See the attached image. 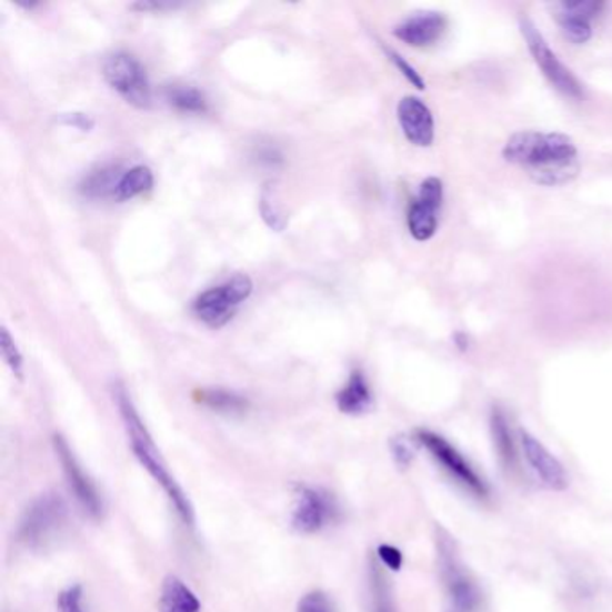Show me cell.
I'll use <instances>...</instances> for the list:
<instances>
[{
    "mask_svg": "<svg viewBox=\"0 0 612 612\" xmlns=\"http://www.w3.org/2000/svg\"><path fill=\"white\" fill-rule=\"evenodd\" d=\"M160 612H201L200 600L178 576H165L160 589Z\"/></svg>",
    "mask_w": 612,
    "mask_h": 612,
    "instance_id": "17",
    "label": "cell"
},
{
    "mask_svg": "<svg viewBox=\"0 0 612 612\" xmlns=\"http://www.w3.org/2000/svg\"><path fill=\"white\" fill-rule=\"evenodd\" d=\"M444 201V183L437 177L425 178L419 194L408 209V230L417 241H430L439 229V214Z\"/></svg>",
    "mask_w": 612,
    "mask_h": 612,
    "instance_id": "9",
    "label": "cell"
},
{
    "mask_svg": "<svg viewBox=\"0 0 612 612\" xmlns=\"http://www.w3.org/2000/svg\"><path fill=\"white\" fill-rule=\"evenodd\" d=\"M121 177L122 174H119V168H116V165H104V168L96 169L81 180L80 192L83 197L92 198V200L113 198Z\"/></svg>",
    "mask_w": 612,
    "mask_h": 612,
    "instance_id": "20",
    "label": "cell"
},
{
    "mask_svg": "<svg viewBox=\"0 0 612 612\" xmlns=\"http://www.w3.org/2000/svg\"><path fill=\"white\" fill-rule=\"evenodd\" d=\"M81 599H83V591L80 585L67 588L58 596V612H83Z\"/></svg>",
    "mask_w": 612,
    "mask_h": 612,
    "instance_id": "28",
    "label": "cell"
},
{
    "mask_svg": "<svg viewBox=\"0 0 612 612\" xmlns=\"http://www.w3.org/2000/svg\"><path fill=\"white\" fill-rule=\"evenodd\" d=\"M259 211H261L262 220L275 232H282L288 227V218L282 212L279 200H277L275 183L267 182L259 198Z\"/></svg>",
    "mask_w": 612,
    "mask_h": 612,
    "instance_id": "24",
    "label": "cell"
},
{
    "mask_svg": "<svg viewBox=\"0 0 612 612\" xmlns=\"http://www.w3.org/2000/svg\"><path fill=\"white\" fill-rule=\"evenodd\" d=\"M67 521L66 501L58 494H43L34 500L20 519L17 539L24 546L42 548L57 538Z\"/></svg>",
    "mask_w": 612,
    "mask_h": 612,
    "instance_id": "5",
    "label": "cell"
},
{
    "mask_svg": "<svg viewBox=\"0 0 612 612\" xmlns=\"http://www.w3.org/2000/svg\"><path fill=\"white\" fill-rule=\"evenodd\" d=\"M57 121L63 127H72L80 131H92L96 127L94 118L83 112L60 113Z\"/></svg>",
    "mask_w": 612,
    "mask_h": 612,
    "instance_id": "30",
    "label": "cell"
},
{
    "mask_svg": "<svg viewBox=\"0 0 612 612\" xmlns=\"http://www.w3.org/2000/svg\"><path fill=\"white\" fill-rule=\"evenodd\" d=\"M297 612H332V605L325 594L313 591L300 600Z\"/></svg>",
    "mask_w": 612,
    "mask_h": 612,
    "instance_id": "29",
    "label": "cell"
},
{
    "mask_svg": "<svg viewBox=\"0 0 612 612\" xmlns=\"http://www.w3.org/2000/svg\"><path fill=\"white\" fill-rule=\"evenodd\" d=\"M519 29H521L524 42L529 46L530 54H532L535 66L541 69L542 76H544L561 94H564L565 98L576 99V101L584 98L582 83H580V81L576 80V76L559 60L555 52L550 49L546 38L542 37L538 26L533 24L529 17H521V20H519Z\"/></svg>",
    "mask_w": 612,
    "mask_h": 612,
    "instance_id": "6",
    "label": "cell"
},
{
    "mask_svg": "<svg viewBox=\"0 0 612 612\" xmlns=\"http://www.w3.org/2000/svg\"><path fill=\"white\" fill-rule=\"evenodd\" d=\"M398 119L408 142L417 148H430L435 141V119L422 99L415 96L402 98L398 104Z\"/></svg>",
    "mask_w": 612,
    "mask_h": 612,
    "instance_id": "13",
    "label": "cell"
},
{
    "mask_svg": "<svg viewBox=\"0 0 612 612\" xmlns=\"http://www.w3.org/2000/svg\"><path fill=\"white\" fill-rule=\"evenodd\" d=\"M337 514L332 501L325 492L313 486H297V505H294L291 524L300 533H317L332 521Z\"/></svg>",
    "mask_w": 612,
    "mask_h": 612,
    "instance_id": "11",
    "label": "cell"
},
{
    "mask_svg": "<svg viewBox=\"0 0 612 612\" xmlns=\"http://www.w3.org/2000/svg\"><path fill=\"white\" fill-rule=\"evenodd\" d=\"M445 29H448L445 14L439 11H422L402 20L401 24L393 29V34L412 48H430L439 42Z\"/></svg>",
    "mask_w": 612,
    "mask_h": 612,
    "instance_id": "14",
    "label": "cell"
},
{
    "mask_svg": "<svg viewBox=\"0 0 612 612\" xmlns=\"http://www.w3.org/2000/svg\"><path fill=\"white\" fill-rule=\"evenodd\" d=\"M338 410L345 415H363L374 404L369 381L361 370H352L345 387L337 395Z\"/></svg>",
    "mask_w": 612,
    "mask_h": 612,
    "instance_id": "16",
    "label": "cell"
},
{
    "mask_svg": "<svg viewBox=\"0 0 612 612\" xmlns=\"http://www.w3.org/2000/svg\"><path fill=\"white\" fill-rule=\"evenodd\" d=\"M153 183V173H151L148 165H133V168L122 173L113 198L118 201L133 200V198L141 197L144 192L150 191Z\"/></svg>",
    "mask_w": 612,
    "mask_h": 612,
    "instance_id": "22",
    "label": "cell"
},
{
    "mask_svg": "<svg viewBox=\"0 0 612 612\" xmlns=\"http://www.w3.org/2000/svg\"><path fill=\"white\" fill-rule=\"evenodd\" d=\"M415 439L407 435L393 437L390 440V451H392L393 462L398 463L399 469H408L415 460Z\"/></svg>",
    "mask_w": 612,
    "mask_h": 612,
    "instance_id": "26",
    "label": "cell"
},
{
    "mask_svg": "<svg viewBox=\"0 0 612 612\" xmlns=\"http://www.w3.org/2000/svg\"><path fill=\"white\" fill-rule=\"evenodd\" d=\"M171 8H177V4H165V2H137V4L131 6V10L139 11H162L171 10Z\"/></svg>",
    "mask_w": 612,
    "mask_h": 612,
    "instance_id": "32",
    "label": "cell"
},
{
    "mask_svg": "<svg viewBox=\"0 0 612 612\" xmlns=\"http://www.w3.org/2000/svg\"><path fill=\"white\" fill-rule=\"evenodd\" d=\"M113 395H116L119 413H121L122 422H124L128 437H130V444L136 459L139 460L146 471L150 472V476L153 478L154 482L164 489L169 501L173 503L174 510H177V514L180 515L183 523H194V510H192L188 494L182 491V486L178 485L177 480L171 476V472L165 468V462L160 457V451L154 445L150 431L142 422L141 415L137 413L127 389L122 384H116Z\"/></svg>",
    "mask_w": 612,
    "mask_h": 612,
    "instance_id": "2",
    "label": "cell"
},
{
    "mask_svg": "<svg viewBox=\"0 0 612 612\" xmlns=\"http://www.w3.org/2000/svg\"><path fill=\"white\" fill-rule=\"evenodd\" d=\"M555 19L562 33L573 43H585L593 37V22L605 10L603 2L596 0H576V2H559L553 6Z\"/></svg>",
    "mask_w": 612,
    "mask_h": 612,
    "instance_id": "12",
    "label": "cell"
},
{
    "mask_svg": "<svg viewBox=\"0 0 612 612\" xmlns=\"http://www.w3.org/2000/svg\"><path fill=\"white\" fill-rule=\"evenodd\" d=\"M165 99L178 112L205 113L209 110L205 94L192 84H171L165 89Z\"/></svg>",
    "mask_w": 612,
    "mask_h": 612,
    "instance_id": "23",
    "label": "cell"
},
{
    "mask_svg": "<svg viewBox=\"0 0 612 612\" xmlns=\"http://www.w3.org/2000/svg\"><path fill=\"white\" fill-rule=\"evenodd\" d=\"M387 54H389L393 66L398 67L401 74L404 76V78H407L413 87H417L419 90L425 89L424 80H422V76L417 72L415 67L410 66V63H408V61L404 60L399 52L392 51V49H387Z\"/></svg>",
    "mask_w": 612,
    "mask_h": 612,
    "instance_id": "27",
    "label": "cell"
},
{
    "mask_svg": "<svg viewBox=\"0 0 612 612\" xmlns=\"http://www.w3.org/2000/svg\"><path fill=\"white\" fill-rule=\"evenodd\" d=\"M103 76L107 83L131 107L141 110L151 107L150 78L139 58L127 51L113 52L104 60Z\"/></svg>",
    "mask_w": 612,
    "mask_h": 612,
    "instance_id": "4",
    "label": "cell"
},
{
    "mask_svg": "<svg viewBox=\"0 0 612 612\" xmlns=\"http://www.w3.org/2000/svg\"><path fill=\"white\" fill-rule=\"evenodd\" d=\"M521 444L530 468L538 472L541 482L552 491H564L570 485L562 463L553 457L542 442L530 435L529 431L521 430Z\"/></svg>",
    "mask_w": 612,
    "mask_h": 612,
    "instance_id": "15",
    "label": "cell"
},
{
    "mask_svg": "<svg viewBox=\"0 0 612 612\" xmlns=\"http://www.w3.org/2000/svg\"><path fill=\"white\" fill-rule=\"evenodd\" d=\"M378 559L381 564L387 565L390 571H401L402 568V553L395 546L390 544H381L378 548Z\"/></svg>",
    "mask_w": 612,
    "mask_h": 612,
    "instance_id": "31",
    "label": "cell"
},
{
    "mask_svg": "<svg viewBox=\"0 0 612 612\" xmlns=\"http://www.w3.org/2000/svg\"><path fill=\"white\" fill-rule=\"evenodd\" d=\"M491 433L494 440L495 453L501 465L509 472L519 471V454L515 449L514 439L510 433L509 422L500 408H494L491 413Z\"/></svg>",
    "mask_w": 612,
    "mask_h": 612,
    "instance_id": "18",
    "label": "cell"
},
{
    "mask_svg": "<svg viewBox=\"0 0 612 612\" xmlns=\"http://www.w3.org/2000/svg\"><path fill=\"white\" fill-rule=\"evenodd\" d=\"M194 399L203 407L211 408L212 412L224 415H241L248 410L247 399L230 390L201 389L194 393Z\"/></svg>",
    "mask_w": 612,
    "mask_h": 612,
    "instance_id": "19",
    "label": "cell"
},
{
    "mask_svg": "<svg viewBox=\"0 0 612 612\" xmlns=\"http://www.w3.org/2000/svg\"><path fill=\"white\" fill-rule=\"evenodd\" d=\"M415 440L422 448L428 449V453L435 459L439 465H442L449 476L454 482L462 485L465 491L476 495V498H486L489 486L471 463L463 459L462 453L454 445L449 444L444 437L437 435L430 430H417Z\"/></svg>",
    "mask_w": 612,
    "mask_h": 612,
    "instance_id": "8",
    "label": "cell"
},
{
    "mask_svg": "<svg viewBox=\"0 0 612 612\" xmlns=\"http://www.w3.org/2000/svg\"><path fill=\"white\" fill-rule=\"evenodd\" d=\"M503 159L524 169L533 182L544 188L565 185L580 173L575 142L559 131H518L506 141Z\"/></svg>",
    "mask_w": 612,
    "mask_h": 612,
    "instance_id": "1",
    "label": "cell"
},
{
    "mask_svg": "<svg viewBox=\"0 0 612 612\" xmlns=\"http://www.w3.org/2000/svg\"><path fill=\"white\" fill-rule=\"evenodd\" d=\"M369 605L370 612H398L389 580L374 561L370 562L369 568Z\"/></svg>",
    "mask_w": 612,
    "mask_h": 612,
    "instance_id": "21",
    "label": "cell"
},
{
    "mask_svg": "<svg viewBox=\"0 0 612 612\" xmlns=\"http://www.w3.org/2000/svg\"><path fill=\"white\" fill-rule=\"evenodd\" d=\"M0 349H2V355H4L6 363L10 367L13 375L19 379L24 378V358H22V352L19 351L14 338L6 328L0 331Z\"/></svg>",
    "mask_w": 612,
    "mask_h": 612,
    "instance_id": "25",
    "label": "cell"
},
{
    "mask_svg": "<svg viewBox=\"0 0 612 612\" xmlns=\"http://www.w3.org/2000/svg\"><path fill=\"white\" fill-rule=\"evenodd\" d=\"M52 444H54V451H57V457L60 459L61 468L66 472L69 489H71L78 503H80L81 509L87 514L92 515V518H99L101 512H103V503H101V498H99L96 486L92 485L89 476L80 468V463L76 460L72 449L69 448L66 439L60 435L54 437Z\"/></svg>",
    "mask_w": 612,
    "mask_h": 612,
    "instance_id": "10",
    "label": "cell"
},
{
    "mask_svg": "<svg viewBox=\"0 0 612 612\" xmlns=\"http://www.w3.org/2000/svg\"><path fill=\"white\" fill-rule=\"evenodd\" d=\"M253 281L247 273H235L223 284L198 294L192 302V313L207 328L220 329L234 319L238 309L250 299Z\"/></svg>",
    "mask_w": 612,
    "mask_h": 612,
    "instance_id": "3",
    "label": "cell"
},
{
    "mask_svg": "<svg viewBox=\"0 0 612 612\" xmlns=\"http://www.w3.org/2000/svg\"><path fill=\"white\" fill-rule=\"evenodd\" d=\"M440 575L444 580L449 600L460 612H476L482 605V591L462 564L451 539L439 541Z\"/></svg>",
    "mask_w": 612,
    "mask_h": 612,
    "instance_id": "7",
    "label": "cell"
}]
</instances>
